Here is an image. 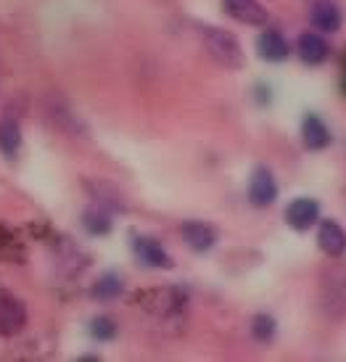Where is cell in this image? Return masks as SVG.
<instances>
[{
	"label": "cell",
	"instance_id": "cell-1",
	"mask_svg": "<svg viewBox=\"0 0 346 362\" xmlns=\"http://www.w3.org/2000/svg\"><path fill=\"white\" fill-rule=\"evenodd\" d=\"M198 35H201L206 53L214 59V64H220L222 69H233V71L246 66L244 48H241V42L235 40L230 32L206 24V27H198Z\"/></svg>",
	"mask_w": 346,
	"mask_h": 362
},
{
	"label": "cell",
	"instance_id": "cell-2",
	"mask_svg": "<svg viewBox=\"0 0 346 362\" xmlns=\"http://www.w3.org/2000/svg\"><path fill=\"white\" fill-rule=\"evenodd\" d=\"M249 202L259 206V209H267L278 202V182L273 177V172L267 167H256L251 180H249Z\"/></svg>",
	"mask_w": 346,
	"mask_h": 362
},
{
	"label": "cell",
	"instance_id": "cell-3",
	"mask_svg": "<svg viewBox=\"0 0 346 362\" xmlns=\"http://www.w3.org/2000/svg\"><path fill=\"white\" fill-rule=\"evenodd\" d=\"M222 6L227 16H233L241 24H249V27H265L270 19V13L259 0H222Z\"/></svg>",
	"mask_w": 346,
	"mask_h": 362
},
{
	"label": "cell",
	"instance_id": "cell-4",
	"mask_svg": "<svg viewBox=\"0 0 346 362\" xmlns=\"http://www.w3.org/2000/svg\"><path fill=\"white\" fill-rule=\"evenodd\" d=\"M24 325H27V307L16 296L0 291V333L3 336H13Z\"/></svg>",
	"mask_w": 346,
	"mask_h": 362
},
{
	"label": "cell",
	"instance_id": "cell-5",
	"mask_svg": "<svg viewBox=\"0 0 346 362\" xmlns=\"http://www.w3.org/2000/svg\"><path fill=\"white\" fill-rule=\"evenodd\" d=\"M317 220H320V204L315 199L302 196V199L288 204V209H285V222L299 233L309 230L312 225H317Z\"/></svg>",
	"mask_w": 346,
	"mask_h": 362
},
{
	"label": "cell",
	"instance_id": "cell-6",
	"mask_svg": "<svg viewBox=\"0 0 346 362\" xmlns=\"http://www.w3.org/2000/svg\"><path fill=\"white\" fill-rule=\"evenodd\" d=\"M296 53H299V59L309 64V66H320V64H326L330 59V45L326 42V37H320L317 32H304V35H299V40H296Z\"/></svg>",
	"mask_w": 346,
	"mask_h": 362
},
{
	"label": "cell",
	"instance_id": "cell-7",
	"mask_svg": "<svg viewBox=\"0 0 346 362\" xmlns=\"http://www.w3.org/2000/svg\"><path fill=\"white\" fill-rule=\"evenodd\" d=\"M180 233H183L185 246L196 254L212 252L214 243H217V230H214L212 225H206V222H196V220L185 222L183 228H180Z\"/></svg>",
	"mask_w": 346,
	"mask_h": 362
},
{
	"label": "cell",
	"instance_id": "cell-8",
	"mask_svg": "<svg viewBox=\"0 0 346 362\" xmlns=\"http://www.w3.org/2000/svg\"><path fill=\"white\" fill-rule=\"evenodd\" d=\"M133 249H135V257L145 264V267H156V270H169L174 262L172 257L164 252L162 243H156L153 238H145V235H141V238H135L133 241Z\"/></svg>",
	"mask_w": 346,
	"mask_h": 362
},
{
	"label": "cell",
	"instance_id": "cell-9",
	"mask_svg": "<svg viewBox=\"0 0 346 362\" xmlns=\"http://www.w3.org/2000/svg\"><path fill=\"white\" fill-rule=\"evenodd\" d=\"M256 51H259V59L280 64V61L291 56V45H288V40L278 30H265L256 37Z\"/></svg>",
	"mask_w": 346,
	"mask_h": 362
},
{
	"label": "cell",
	"instance_id": "cell-10",
	"mask_svg": "<svg viewBox=\"0 0 346 362\" xmlns=\"http://www.w3.org/2000/svg\"><path fill=\"white\" fill-rule=\"evenodd\" d=\"M302 141H304L309 151H323V148L330 146L333 135H330L328 124L317 114H306L304 122H302Z\"/></svg>",
	"mask_w": 346,
	"mask_h": 362
},
{
	"label": "cell",
	"instance_id": "cell-11",
	"mask_svg": "<svg viewBox=\"0 0 346 362\" xmlns=\"http://www.w3.org/2000/svg\"><path fill=\"white\" fill-rule=\"evenodd\" d=\"M317 243L328 257H341L346 254V233L344 228L333 220L320 222V230H317Z\"/></svg>",
	"mask_w": 346,
	"mask_h": 362
},
{
	"label": "cell",
	"instance_id": "cell-12",
	"mask_svg": "<svg viewBox=\"0 0 346 362\" xmlns=\"http://www.w3.org/2000/svg\"><path fill=\"white\" fill-rule=\"evenodd\" d=\"M309 21H312L315 30L326 32V35H333V32L341 30L344 16H341L338 6H333V3H317L315 8H312V13H309Z\"/></svg>",
	"mask_w": 346,
	"mask_h": 362
},
{
	"label": "cell",
	"instance_id": "cell-13",
	"mask_svg": "<svg viewBox=\"0 0 346 362\" xmlns=\"http://www.w3.org/2000/svg\"><path fill=\"white\" fill-rule=\"evenodd\" d=\"M124 291V283L119 275H114V272H106L101 281L95 283V288H93V296H98L103 302H112V299H119Z\"/></svg>",
	"mask_w": 346,
	"mask_h": 362
},
{
	"label": "cell",
	"instance_id": "cell-14",
	"mask_svg": "<svg viewBox=\"0 0 346 362\" xmlns=\"http://www.w3.org/2000/svg\"><path fill=\"white\" fill-rule=\"evenodd\" d=\"M275 333H278V322L273 315H254L251 317V336H254L259 344H267V341H273L275 339Z\"/></svg>",
	"mask_w": 346,
	"mask_h": 362
},
{
	"label": "cell",
	"instance_id": "cell-15",
	"mask_svg": "<svg viewBox=\"0 0 346 362\" xmlns=\"http://www.w3.org/2000/svg\"><path fill=\"white\" fill-rule=\"evenodd\" d=\"M21 146V132H19V124L16 122H0V151L6 153V156H13V153L19 151Z\"/></svg>",
	"mask_w": 346,
	"mask_h": 362
},
{
	"label": "cell",
	"instance_id": "cell-16",
	"mask_svg": "<svg viewBox=\"0 0 346 362\" xmlns=\"http://www.w3.org/2000/svg\"><path fill=\"white\" fill-rule=\"evenodd\" d=\"M82 225L88 228V233H93V235H106V233L112 230V220H109V214L101 209H90L85 211V220H82Z\"/></svg>",
	"mask_w": 346,
	"mask_h": 362
},
{
	"label": "cell",
	"instance_id": "cell-17",
	"mask_svg": "<svg viewBox=\"0 0 346 362\" xmlns=\"http://www.w3.org/2000/svg\"><path fill=\"white\" fill-rule=\"evenodd\" d=\"M90 333L93 339H98V341H112L117 336V325H114L112 317H95L90 325Z\"/></svg>",
	"mask_w": 346,
	"mask_h": 362
},
{
	"label": "cell",
	"instance_id": "cell-18",
	"mask_svg": "<svg viewBox=\"0 0 346 362\" xmlns=\"http://www.w3.org/2000/svg\"><path fill=\"white\" fill-rule=\"evenodd\" d=\"M254 93H256V103H259V106H267V103L273 101V90H270V85H256Z\"/></svg>",
	"mask_w": 346,
	"mask_h": 362
}]
</instances>
